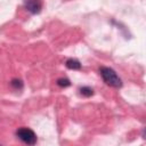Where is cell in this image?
Returning a JSON list of instances; mask_svg holds the SVG:
<instances>
[{
	"mask_svg": "<svg viewBox=\"0 0 146 146\" xmlns=\"http://www.w3.org/2000/svg\"><path fill=\"white\" fill-rule=\"evenodd\" d=\"M100 75L103 78V80L106 82V84L114 87V88H120L122 86V81L121 79L117 76V74L115 73L114 70L110 68V67H102L100 68Z\"/></svg>",
	"mask_w": 146,
	"mask_h": 146,
	"instance_id": "6da1fadb",
	"label": "cell"
},
{
	"mask_svg": "<svg viewBox=\"0 0 146 146\" xmlns=\"http://www.w3.org/2000/svg\"><path fill=\"white\" fill-rule=\"evenodd\" d=\"M16 136L22 141H24L25 144L34 145L36 143V136H35L34 131L31 130V129H29V128H19L16 131Z\"/></svg>",
	"mask_w": 146,
	"mask_h": 146,
	"instance_id": "7a4b0ae2",
	"label": "cell"
},
{
	"mask_svg": "<svg viewBox=\"0 0 146 146\" xmlns=\"http://www.w3.org/2000/svg\"><path fill=\"white\" fill-rule=\"evenodd\" d=\"M25 8L32 14H38L42 8V2L41 0H25Z\"/></svg>",
	"mask_w": 146,
	"mask_h": 146,
	"instance_id": "3957f363",
	"label": "cell"
},
{
	"mask_svg": "<svg viewBox=\"0 0 146 146\" xmlns=\"http://www.w3.org/2000/svg\"><path fill=\"white\" fill-rule=\"evenodd\" d=\"M65 65H66V67L70 68V70H80V68H81L80 62H79L78 59H73V58L67 59L66 63H65Z\"/></svg>",
	"mask_w": 146,
	"mask_h": 146,
	"instance_id": "277c9868",
	"label": "cell"
},
{
	"mask_svg": "<svg viewBox=\"0 0 146 146\" xmlns=\"http://www.w3.org/2000/svg\"><path fill=\"white\" fill-rule=\"evenodd\" d=\"M80 91H81V94H82L83 96H87V97H89V96H91V95L94 94L92 89L89 88V87H82V88L80 89Z\"/></svg>",
	"mask_w": 146,
	"mask_h": 146,
	"instance_id": "5b68a950",
	"label": "cell"
},
{
	"mask_svg": "<svg viewBox=\"0 0 146 146\" xmlns=\"http://www.w3.org/2000/svg\"><path fill=\"white\" fill-rule=\"evenodd\" d=\"M57 84H58L59 87H68V86L71 84V82H70L68 79L62 78V79H58V80H57Z\"/></svg>",
	"mask_w": 146,
	"mask_h": 146,
	"instance_id": "8992f818",
	"label": "cell"
},
{
	"mask_svg": "<svg viewBox=\"0 0 146 146\" xmlns=\"http://www.w3.org/2000/svg\"><path fill=\"white\" fill-rule=\"evenodd\" d=\"M11 86H13V87H15L16 89H18V88H22V87H23V83H22V81H21V80L14 79V80L11 81Z\"/></svg>",
	"mask_w": 146,
	"mask_h": 146,
	"instance_id": "52a82bcc",
	"label": "cell"
}]
</instances>
